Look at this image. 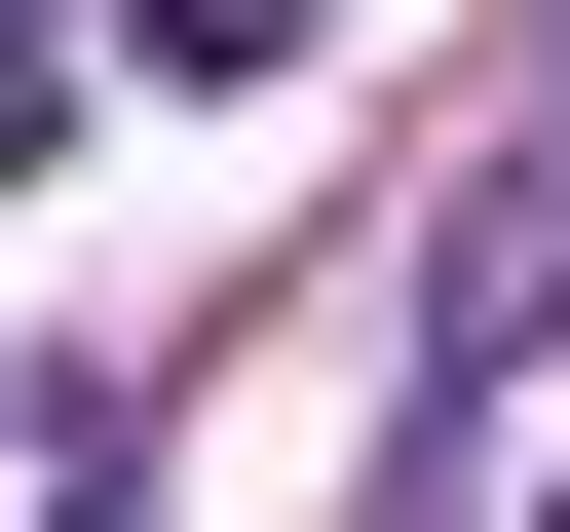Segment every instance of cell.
I'll use <instances>...</instances> for the list:
<instances>
[{
	"label": "cell",
	"mask_w": 570,
	"mask_h": 532,
	"mask_svg": "<svg viewBox=\"0 0 570 532\" xmlns=\"http://www.w3.org/2000/svg\"><path fill=\"white\" fill-rule=\"evenodd\" d=\"M0 77H39V0H0Z\"/></svg>",
	"instance_id": "obj_1"
},
{
	"label": "cell",
	"mask_w": 570,
	"mask_h": 532,
	"mask_svg": "<svg viewBox=\"0 0 570 532\" xmlns=\"http://www.w3.org/2000/svg\"><path fill=\"white\" fill-rule=\"evenodd\" d=\"M532 532H570V494H532Z\"/></svg>",
	"instance_id": "obj_2"
}]
</instances>
